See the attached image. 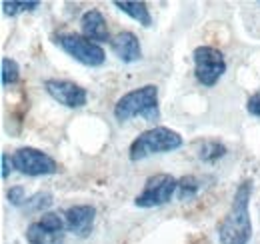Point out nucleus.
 <instances>
[{
    "label": "nucleus",
    "mask_w": 260,
    "mask_h": 244,
    "mask_svg": "<svg viewBox=\"0 0 260 244\" xmlns=\"http://www.w3.org/2000/svg\"><path fill=\"white\" fill-rule=\"evenodd\" d=\"M94 218H96V208L90 204H76L70 206L64 212L66 230L76 234V236H88L94 228Z\"/></svg>",
    "instance_id": "9"
},
{
    "label": "nucleus",
    "mask_w": 260,
    "mask_h": 244,
    "mask_svg": "<svg viewBox=\"0 0 260 244\" xmlns=\"http://www.w3.org/2000/svg\"><path fill=\"white\" fill-rule=\"evenodd\" d=\"M0 66H2V70H0V74H2V86H10V84H14V82L18 80V76H20L18 62L12 60V58H8V56H4Z\"/></svg>",
    "instance_id": "17"
},
{
    "label": "nucleus",
    "mask_w": 260,
    "mask_h": 244,
    "mask_svg": "<svg viewBox=\"0 0 260 244\" xmlns=\"http://www.w3.org/2000/svg\"><path fill=\"white\" fill-rule=\"evenodd\" d=\"M14 168V162L10 160V156L6 152H2V178H8V174L12 172Z\"/></svg>",
    "instance_id": "22"
},
{
    "label": "nucleus",
    "mask_w": 260,
    "mask_h": 244,
    "mask_svg": "<svg viewBox=\"0 0 260 244\" xmlns=\"http://www.w3.org/2000/svg\"><path fill=\"white\" fill-rule=\"evenodd\" d=\"M6 198H8V202H10L12 206H16V208H22L24 202L28 200V198H26V190H24L22 186H12V188L6 192Z\"/></svg>",
    "instance_id": "20"
},
{
    "label": "nucleus",
    "mask_w": 260,
    "mask_h": 244,
    "mask_svg": "<svg viewBox=\"0 0 260 244\" xmlns=\"http://www.w3.org/2000/svg\"><path fill=\"white\" fill-rule=\"evenodd\" d=\"M40 6V2H20V0H4L2 2V10H4V14L6 16H16V14H20V12H32Z\"/></svg>",
    "instance_id": "16"
},
{
    "label": "nucleus",
    "mask_w": 260,
    "mask_h": 244,
    "mask_svg": "<svg viewBox=\"0 0 260 244\" xmlns=\"http://www.w3.org/2000/svg\"><path fill=\"white\" fill-rule=\"evenodd\" d=\"M110 48H112V52H114L120 60L126 62V64L142 58L140 42H138L136 34H132V32H128V30L118 32V34L110 40Z\"/></svg>",
    "instance_id": "10"
},
{
    "label": "nucleus",
    "mask_w": 260,
    "mask_h": 244,
    "mask_svg": "<svg viewBox=\"0 0 260 244\" xmlns=\"http://www.w3.org/2000/svg\"><path fill=\"white\" fill-rule=\"evenodd\" d=\"M178 190V180L170 174H154L150 176L142 192L134 198V204L140 208H154V206H162L166 202L172 200L174 192Z\"/></svg>",
    "instance_id": "6"
},
{
    "label": "nucleus",
    "mask_w": 260,
    "mask_h": 244,
    "mask_svg": "<svg viewBox=\"0 0 260 244\" xmlns=\"http://www.w3.org/2000/svg\"><path fill=\"white\" fill-rule=\"evenodd\" d=\"M14 168L24 176H48L58 172V164L50 154L42 152L32 146L18 148L12 156Z\"/></svg>",
    "instance_id": "7"
},
{
    "label": "nucleus",
    "mask_w": 260,
    "mask_h": 244,
    "mask_svg": "<svg viewBox=\"0 0 260 244\" xmlns=\"http://www.w3.org/2000/svg\"><path fill=\"white\" fill-rule=\"evenodd\" d=\"M180 146H182V136L176 130H170L166 126H154L150 130H144L132 140L128 156L132 162H138L152 154L172 152Z\"/></svg>",
    "instance_id": "3"
},
{
    "label": "nucleus",
    "mask_w": 260,
    "mask_h": 244,
    "mask_svg": "<svg viewBox=\"0 0 260 244\" xmlns=\"http://www.w3.org/2000/svg\"><path fill=\"white\" fill-rule=\"evenodd\" d=\"M46 92L66 108H82L88 102V92L76 82L70 80H58V78H50L44 82Z\"/></svg>",
    "instance_id": "8"
},
{
    "label": "nucleus",
    "mask_w": 260,
    "mask_h": 244,
    "mask_svg": "<svg viewBox=\"0 0 260 244\" xmlns=\"http://www.w3.org/2000/svg\"><path fill=\"white\" fill-rule=\"evenodd\" d=\"M80 28L82 36H86L92 42H106L108 40V26H106V18L102 16V12L96 8H90L82 14L80 18Z\"/></svg>",
    "instance_id": "11"
},
{
    "label": "nucleus",
    "mask_w": 260,
    "mask_h": 244,
    "mask_svg": "<svg viewBox=\"0 0 260 244\" xmlns=\"http://www.w3.org/2000/svg\"><path fill=\"white\" fill-rule=\"evenodd\" d=\"M66 232H56L42 226L38 220L26 228V242L28 244H64Z\"/></svg>",
    "instance_id": "12"
},
{
    "label": "nucleus",
    "mask_w": 260,
    "mask_h": 244,
    "mask_svg": "<svg viewBox=\"0 0 260 244\" xmlns=\"http://www.w3.org/2000/svg\"><path fill=\"white\" fill-rule=\"evenodd\" d=\"M196 80L204 86H214L226 72L224 54L214 46H198L192 52Z\"/></svg>",
    "instance_id": "5"
},
{
    "label": "nucleus",
    "mask_w": 260,
    "mask_h": 244,
    "mask_svg": "<svg viewBox=\"0 0 260 244\" xmlns=\"http://www.w3.org/2000/svg\"><path fill=\"white\" fill-rule=\"evenodd\" d=\"M246 110L252 116H260V90H256L246 100Z\"/></svg>",
    "instance_id": "21"
},
{
    "label": "nucleus",
    "mask_w": 260,
    "mask_h": 244,
    "mask_svg": "<svg viewBox=\"0 0 260 244\" xmlns=\"http://www.w3.org/2000/svg\"><path fill=\"white\" fill-rule=\"evenodd\" d=\"M114 6L118 10H122L124 14H128L132 20H136L138 24H142L144 28H148L152 24V16L150 10L146 6V2H130V0H116Z\"/></svg>",
    "instance_id": "13"
},
{
    "label": "nucleus",
    "mask_w": 260,
    "mask_h": 244,
    "mask_svg": "<svg viewBox=\"0 0 260 244\" xmlns=\"http://www.w3.org/2000/svg\"><path fill=\"white\" fill-rule=\"evenodd\" d=\"M50 206H52V194L50 192H36L32 198H28L24 202L22 208L28 210V212H42Z\"/></svg>",
    "instance_id": "15"
},
{
    "label": "nucleus",
    "mask_w": 260,
    "mask_h": 244,
    "mask_svg": "<svg viewBox=\"0 0 260 244\" xmlns=\"http://www.w3.org/2000/svg\"><path fill=\"white\" fill-rule=\"evenodd\" d=\"M198 190H200L198 178L192 176V174H188V176H182V178L178 180V190H176V194H178L180 200H190V198H194L196 194H198Z\"/></svg>",
    "instance_id": "14"
},
{
    "label": "nucleus",
    "mask_w": 260,
    "mask_h": 244,
    "mask_svg": "<svg viewBox=\"0 0 260 244\" xmlns=\"http://www.w3.org/2000/svg\"><path fill=\"white\" fill-rule=\"evenodd\" d=\"M42 226L50 228V230H56V232H64L66 230V220H64V214H58V212H44L40 216L38 220Z\"/></svg>",
    "instance_id": "19"
},
{
    "label": "nucleus",
    "mask_w": 260,
    "mask_h": 244,
    "mask_svg": "<svg viewBox=\"0 0 260 244\" xmlns=\"http://www.w3.org/2000/svg\"><path fill=\"white\" fill-rule=\"evenodd\" d=\"M252 194V182L244 180L236 188L230 210L218 226L220 244H248L252 238V222L248 212V202Z\"/></svg>",
    "instance_id": "1"
},
{
    "label": "nucleus",
    "mask_w": 260,
    "mask_h": 244,
    "mask_svg": "<svg viewBox=\"0 0 260 244\" xmlns=\"http://www.w3.org/2000/svg\"><path fill=\"white\" fill-rule=\"evenodd\" d=\"M224 154H226V146H224V144L214 142V140H208V142H202L198 156H200L204 162H212V160H216V158H222Z\"/></svg>",
    "instance_id": "18"
},
{
    "label": "nucleus",
    "mask_w": 260,
    "mask_h": 244,
    "mask_svg": "<svg viewBox=\"0 0 260 244\" xmlns=\"http://www.w3.org/2000/svg\"><path fill=\"white\" fill-rule=\"evenodd\" d=\"M54 42L64 50L68 56H72L76 62L84 64V66H102L106 60V54L102 50V46L88 40L82 34H74V32H66L54 36Z\"/></svg>",
    "instance_id": "4"
},
{
    "label": "nucleus",
    "mask_w": 260,
    "mask_h": 244,
    "mask_svg": "<svg viewBox=\"0 0 260 244\" xmlns=\"http://www.w3.org/2000/svg\"><path fill=\"white\" fill-rule=\"evenodd\" d=\"M114 116L118 122H126L134 116H142L144 120L154 122L160 118L158 110V86L146 84L136 90L126 92L114 104Z\"/></svg>",
    "instance_id": "2"
}]
</instances>
